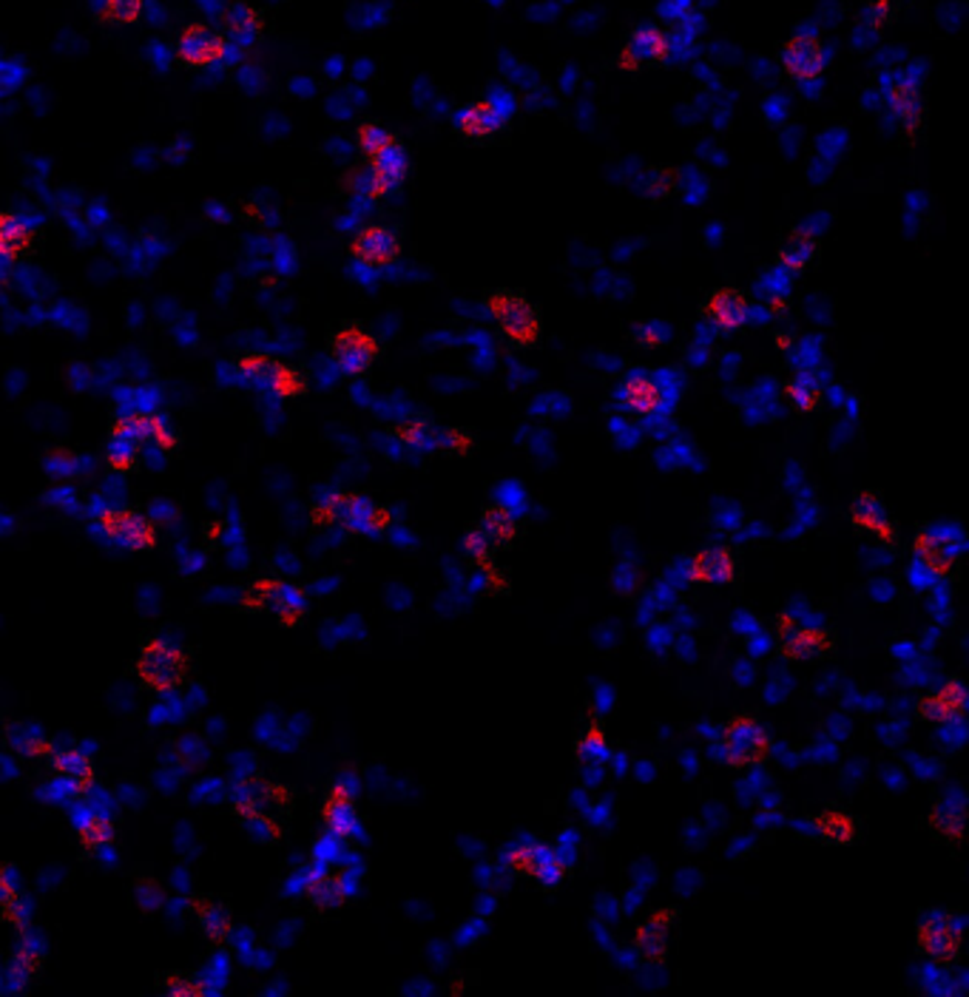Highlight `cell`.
Instances as JSON below:
<instances>
[{"label": "cell", "instance_id": "cell-1", "mask_svg": "<svg viewBox=\"0 0 969 997\" xmlns=\"http://www.w3.org/2000/svg\"><path fill=\"white\" fill-rule=\"evenodd\" d=\"M486 310L498 321L504 339L515 347H535L544 336V321L537 307L526 296L512 294V290H495L486 299Z\"/></svg>", "mask_w": 969, "mask_h": 997}, {"label": "cell", "instance_id": "cell-2", "mask_svg": "<svg viewBox=\"0 0 969 997\" xmlns=\"http://www.w3.org/2000/svg\"><path fill=\"white\" fill-rule=\"evenodd\" d=\"M188 668H190V659L177 643H171V639L163 637H151L145 639L143 648H140V659H137V674L148 688L159 693H168L174 688L183 685V679L188 677Z\"/></svg>", "mask_w": 969, "mask_h": 997}, {"label": "cell", "instance_id": "cell-3", "mask_svg": "<svg viewBox=\"0 0 969 997\" xmlns=\"http://www.w3.org/2000/svg\"><path fill=\"white\" fill-rule=\"evenodd\" d=\"M236 376L245 384H254L259 390L270 392L276 398H296L308 390V381L296 367L274 359L268 352H245L236 359Z\"/></svg>", "mask_w": 969, "mask_h": 997}, {"label": "cell", "instance_id": "cell-4", "mask_svg": "<svg viewBox=\"0 0 969 997\" xmlns=\"http://www.w3.org/2000/svg\"><path fill=\"white\" fill-rule=\"evenodd\" d=\"M916 946L938 964H956L963 952L961 921L947 909H930L916 921Z\"/></svg>", "mask_w": 969, "mask_h": 997}, {"label": "cell", "instance_id": "cell-5", "mask_svg": "<svg viewBox=\"0 0 969 997\" xmlns=\"http://www.w3.org/2000/svg\"><path fill=\"white\" fill-rule=\"evenodd\" d=\"M722 759L734 768H751V764L765 762L771 753V737L753 717H734L728 719L722 728Z\"/></svg>", "mask_w": 969, "mask_h": 997}, {"label": "cell", "instance_id": "cell-6", "mask_svg": "<svg viewBox=\"0 0 969 997\" xmlns=\"http://www.w3.org/2000/svg\"><path fill=\"white\" fill-rule=\"evenodd\" d=\"M379 341H375L373 332L368 327L353 325H341L339 330L333 332V339H330V356H333L336 367H339L344 376H364V372L373 367V361L379 359Z\"/></svg>", "mask_w": 969, "mask_h": 997}, {"label": "cell", "instance_id": "cell-7", "mask_svg": "<svg viewBox=\"0 0 969 997\" xmlns=\"http://www.w3.org/2000/svg\"><path fill=\"white\" fill-rule=\"evenodd\" d=\"M97 526L105 537L123 548H151L157 543V528L137 508H103L97 515Z\"/></svg>", "mask_w": 969, "mask_h": 997}, {"label": "cell", "instance_id": "cell-8", "mask_svg": "<svg viewBox=\"0 0 969 997\" xmlns=\"http://www.w3.org/2000/svg\"><path fill=\"white\" fill-rule=\"evenodd\" d=\"M228 58V40L203 23H190L177 38V60L185 69H210Z\"/></svg>", "mask_w": 969, "mask_h": 997}, {"label": "cell", "instance_id": "cell-9", "mask_svg": "<svg viewBox=\"0 0 969 997\" xmlns=\"http://www.w3.org/2000/svg\"><path fill=\"white\" fill-rule=\"evenodd\" d=\"M506 864H509L515 873L526 875V878H535L546 886V890H555L560 881L566 878V864L557 859L555 850L537 844V841H524L518 847H512L506 855Z\"/></svg>", "mask_w": 969, "mask_h": 997}, {"label": "cell", "instance_id": "cell-10", "mask_svg": "<svg viewBox=\"0 0 969 997\" xmlns=\"http://www.w3.org/2000/svg\"><path fill=\"white\" fill-rule=\"evenodd\" d=\"M833 651V637L825 628L802 626L796 619H780V654L793 659V662H807V659H822Z\"/></svg>", "mask_w": 969, "mask_h": 997}, {"label": "cell", "instance_id": "cell-11", "mask_svg": "<svg viewBox=\"0 0 969 997\" xmlns=\"http://www.w3.org/2000/svg\"><path fill=\"white\" fill-rule=\"evenodd\" d=\"M112 435L128 438L134 443H151L157 450L171 452L177 450V432L157 412H132V415H120L112 424Z\"/></svg>", "mask_w": 969, "mask_h": 997}, {"label": "cell", "instance_id": "cell-12", "mask_svg": "<svg viewBox=\"0 0 969 997\" xmlns=\"http://www.w3.org/2000/svg\"><path fill=\"white\" fill-rule=\"evenodd\" d=\"M350 254L368 268H386L401 254V239L386 225H364L350 241Z\"/></svg>", "mask_w": 969, "mask_h": 997}, {"label": "cell", "instance_id": "cell-13", "mask_svg": "<svg viewBox=\"0 0 969 997\" xmlns=\"http://www.w3.org/2000/svg\"><path fill=\"white\" fill-rule=\"evenodd\" d=\"M782 69L791 74L793 80L807 83V80H816L825 72V47L816 34H793L782 47Z\"/></svg>", "mask_w": 969, "mask_h": 997}, {"label": "cell", "instance_id": "cell-14", "mask_svg": "<svg viewBox=\"0 0 969 997\" xmlns=\"http://www.w3.org/2000/svg\"><path fill=\"white\" fill-rule=\"evenodd\" d=\"M393 523V512L381 503H373L370 497L364 495H353L348 492V501H344V508H341V521L339 526L350 528L355 535H384L386 528Z\"/></svg>", "mask_w": 969, "mask_h": 997}, {"label": "cell", "instance_id": "cell-15", "mask_svg": "<svg viewBox=\"0 0 969 997\" xmlns=\"http://www.w3.org/2000/svg\"><path fill=\"white\" fill-rule=\"evenodd\" d=\"M674 921H677L674 906H662V909H657L651 918H646L637 926L631 944H635V952L646 960V964H657V960L666 958V952H669V933L671 926H674Z\"/></svg>", "mask_w": 969, "mask_h": 997}, {"label": "cell", "instance_id": "cell-16", "mask_svg": "<svg viewBox=\"0 0 969 997\" xmlns=\"http://www.w3.org/2000/svg\"><path fill=\"white\" fill-rule=\"evenodd\" d=\"M967 688L958 677L947 679L941 688H936L932 693L918 702V717L924 722H936V724H947V722H956L958 717H963L967 711Z\"/></svg>", "mask_w": 969, "mask_h": 997}, {"label": "cell", "instance_id": "cell-17", "mask_svg": "<svg viewBox=\"0 0 969 997\" xmlns=\"http://www.w3.org/2000/svg\"><path fill=\"white\" fill-rule=\"evenodd\" d=\"M669 34L662 32V29L640 27L631 32L629 43L622 49L620 65L635 72V69H642V65L662 63V60L669 58Z\"/></svg>", "mask_w": 969, "mask_h": 997}, {"label": "cell", "instance_id": "cell-18", "mask_svg": "<svg viewBox=\"0 0 969 997\" xmlns=\"http://www.w3.org/2000/svg\"><path fill=\"white\" fill-rule=\"evenodd\" d=\"M688 577L694 583H708V586H725L734 583L736 561L731 548L725 546H705L691 557L688 563Z\"/></svg>", "mask_w": 969, "mask_h": 997}, {"label": "cell", "instance_id": "cell-19", "mask_svg": "<svg viewBox=\"0 0 969 997\" xmlns=\"http://www.w3.org/2000/svg\"><path fill=\"white\" fill-rule=\"evenodd\" d=\"M851 521L856 523L858 528H865V532L876 535L878 541H885V543L896 541V526H893L890 515H887L885 501H882L876 492L862 490L853 495Z\"/></svg>", "mask_w": 969, "mask_h": 997}, {"label": "cell", "instance_id": "cell-20", "mask_svg": "<svg viewBox=\"0 0 969 997\" xmlns=\"http://www.w3.org/2000/svg\"><path fill=\"white\" fill-rule=\"evenodd\" d=\"M353 784L350 782H336L328 793V802L321 808L324 815V824L333 835L339 839H353L355 830H359V815L353 808Z\"/></svg>", "mask_w": 969, "mask_h": 997}, {"label": "cell", "instance_id": "cell-21", "mask_svg": "<svg viewBox=\"0 0 969 997\" xmlns=\"http://www.w3.org/2000/svg\"><path fill=\"white\" fill-rule=\"evenodd\" d=\"M256 594H259V603L279 614V619L288 626L299 623L305 617V608H308L305 592L282 580H262L256 586Z\"/></svg>", "mask_w": 969, "mask_h": 997}, {"label": "cell", "instance_id": "cell-22", "mask_svg": "<svg viewBox=\"0 0 969 997\" xmlns=\"http://www.w3.org/2000/svg\"><path fill=\"white\" fill-rule=\"evenodd\" d=\"M705 316L714 321V327H720V330L734 332L748 325L751 305H748L745 294H740L734 287H725V290L711 294V299L705 301Z\"/></svg>", "mask_w": 969, "mask_h": 997}, {"label": "cell", "instance_id": "cell-23", "mask_svg": "<svg viewBox=\"0 0 969 997\" xmlns=\"http://www.w3.org/2000/svg\"><path fill=\"white\" fill-rule=\"evenodd\" d=\"M913 548H916L918 561L930 568L936 577H947V574H952V568H956V563H958V548L952 546V543L947 541L944 535L930 532V528H927V532H918L916 541H913Z\"/></svg>", "mask_w": 969, "mask_h": 997}, {"label": "cell", "instance_id": "cell-24", "mask_svg": "<svg viewBox=\"0 0 969 997\" xmlns=\"http://www.w3.org/2000/svg\"><path fill=\"white\" fill-rule=\"evenodd\" d=\"M225 29H228V38L234 40L236 47H254L265 32V14L239 0L225 14Z\"/></svg>", "mask_w": 969, "mask_h": 997}, {"label": "cell", "instance_id": "cell-25", "mask_svg": "<svg viewBox=\"0 0 969 997\" xmlns=\"http://www.w3.org/2000/svg\"><path fill=\"white\" fill-rule=\"evenodd\" d=\"M501 125H504L501 111L495 109L492 103H486V100L466 105L458 117H455V129H458V134H464V137H470V140L492 137V134H495Z\"/></svg>", "mask_w": 969, "mask_h": 997}, {"label": "cell", "instance_id": "cell-26", "mask_svg": "<svg viewBox=\"0 0 969 997\" xmlns=\"http://www.w3.org/2000/svg\"><path fill=\"white\" fill-rule=\"evenodd\" d=\"M620 401L626 410L637 412V415H654L662 407V390L649 376H631L622 381Z\"/></svg>", "mask_w": 969, "mask_h": 997}, {"label": "cell", "instance_id": "cell-27", "mask_svg": "<svg viewBox=\"0 0 969 997\" xmlns=\"http://www.w3.org/2000/svg\"><path fill=\"white\" fill-rule=\"evenodd\" d=\"M34 248V230L20 216L0 210V259L18 261Z\"/></svg>", "mask_w": 969, "mask_h": 997}, {"label": "cell", "instance_id": "cell-28", "mask_svg": "<svg viewBox=\"0 0 969 997\" xmlns=\"http://www.w3.org/2000/svg\"><path fill=\"white\" fill-rule=\"evenodd\" d=\"M930 830L944 841H961L967 833V810L961 799H941L930 810Z\"/></svg>", "mask_w": 969, "mask_h": 997}, {"label": "cell", "instance_id": "cell-29", "mask_svg": "<svg viewBox=\"0 0 969 997\" xmlns=\"http://www.w3.org/2000/svg\"><path fill=\"white\" fill-rule=\"evenodd\" d=\"M478 528L484 532L486 537H489L492 546L495 548L509 546V543L518 541V535H520L518 517L512 515L506 506H501V503H495V506H486L484 512H481Z\"/></svg>", "mask_w": 969, "mask_h": 997}, {"label": "cell", "instance_id": "cell-30", "mask_svg": "<svg viewBox=\"0 0 969 997\" xmlns=\"http://www.w3.org/2000/svg\"><path fill=\"white\" fill-rule=\"evenodd\" d=\"M887 105H890L896 120L907 131H916L921 125V94H918V89L913 83H904V80L893 83L887 89Z\"/></svg>", "mask_w": 969, "mask_h": 997}, {"label": "cell", "instance_id": "cell-31", "mask_svg": "<svg viewBox=\"0 0 969 997\" xmlns=\"http://www.w3.org/2000/svg\"><path fill=\"white\" fill-rule=\"evenodd\" d=\"M813 830H816V835H819L822 841H827V844H838V847L853 844V839H856V824H853V819L845 813V810H836V808L822 810V813L813 819Z\"/></svg>", "mask_w": 969, "mask_h": 997}, {"label": "cell", "instance_id": "cell-32", "mask_svg": "<svg viewBox=\"0 0 969 997\" xmlns=\"http://www.w3.org/2000/svg\"><path fill=\"white\" fill-rule=\"evenodd\" d=\"M52 768L58 770L63 779H69L72 784L78 788H89L94 779V764L92 759L85 757L83 750L78 748H63V750H54L52 753Z\"/></svg>", "mask_w": 969, "mask_h": 997}, {"label": "cell", "instance_id": "cell-33", "mask_svg": "<svg viewBox=\"0 0 969 997\" xmlns=\"http://www.w3.org/2000/svg\"><path fill=\"white\" fill-rule=\"evenodd\" d=\"M441 426H435L430 418H413V421H406L395 430V438L401 443H406L410 450H421V452H435L441 450Z\"/></svg>", "mask_w": 969, "mask_h": 997}, {"label": "cell", "instance_id": "cell-34", "mask_svg": "<svg viewBox=\"0 0 969 997\" xmlns=\"http://www.w3.org/2000/svg\"><path fill=\"white\" fill-rule=\"evenodd\" d=\"M819 256V241L813 239L811 234H793L791 239L782 245L780 250V265L782 268L793 270V274H800L805 270L807 265H813V259Z\"/></svg>", "mask_w": 969, "mask_h": 997}, {"label": "cell", "instance_id": "cell-35", "mask_svg": "<svg viewBox=\"0 0 969 997\" xmlns=\"http://www.w3.org/2000/svg\"><path fill=\"white\" fill-rule=\"evenodd\" d=\"M787 398H791V404L796 407L800 412H813L819 410L822 404V384L816 376L811 372H796L791 381L785 384Z\"/></svg>", "mask_w": 969, "mask_h": 997}, {"label": "cell", "instance_id": "cell-36", "mask_svg": "<svg viewBox=\"0 0 969 997\" xmlns=\"http://www.w3.org/2000/svg\"><path fill=\"white\" fill-rule=\"evenodd\" d=\"M78 833H80V841H83L85 847L100 850V847H105L109 841H112L114 828H112V822L105 819V815L94 813V810H85V813H80V819H78Z\"/></svg>", "mask_w": 969, "mask_h": 997}, {"label": "cell", "instance_id": "cell-37", "mask_svg": "<svg viewBox=\"0 0 969 997\" xmlns=\"http://www.w3.org/2000/svg\"><path fill=\"white\" fill-rule=\"evenodd\" d=\"M344 501H348V492L341 490H328L316 495L313 506H310V517H313L319 526H330V523H339L341 521V508H344Z\"/></svg>", "mask_w": 969, "mask_h": 997}, {"label": "cell", "instance_id": "cell-38", "mask_svg": "<svg viewBox=\"0 0 969 997\" xmlns=\"http://www.w3.org/2000/svg\"><path fill=\"white\" fill-rule=\"evenodd\" d=\"M105 458H109V466H112V470L132 472L134 466H137L140 443L128 441V438L112 435V441H109V450H105Z\"/></svg>", "mask_w": 969, "mask_h": 997}, {"label": "cell", "instance_id": "cell-39", "mask_svg": "<svg viewBox=\"0 0 969 997\" xmlns=\"http://www.w3.org/2000/svg\"><path fill=\"white\" fill-rule=\"evenodd\" d=\"M145 0H103L100 20L105 23H137L143 18Z\"/></svg>", "mask_w": 969, "mask_h": 997}, {"label": "cell", "instance_id": "cell-40", "mask_svg": "<svg viewBox=\"0 0 969 997\" xmlns=\"http://www.w3.org/2000/svg\"><path fill=\"white\" fill-rule=\"evenodd\" d=\"M395 140L399 137H395L393 131L381 129V125L375 123H361L359 129H355V143H359V148L364 151L368 157H375L379 151H384L386 145H393Z\"/></svg>", "mask_w": 969, "mask_h": 997}, {"label": "cell", "instance_id": "cell-41", "mask_svg": "<svg viewBox=\"0 0 969 997\" xmlns=\"http://www.w3.org/2000/svg\"><path fill=\"white\" fill-rule=\"evenodd\" d=\"M464 552H466V557L478 563L481 568H486V572H495V566H492V554H495V546H492V541L484 535V532H481L478 526L470 528V532L464 535Z\"/></svg>", "mask_w": 969, "mask_h": 997}, {"label": "cell", "instance_id": "cell-42", "mask_svg": "<svg viewBox=\"0 0 969 997\" xmlns=\"http://www.w3.org/2000/svg\"><path fill=\"white\" fill-rule=\"evenodd\" d=\"M308 895L316 906H336L344 901V886L339 878H328V875H319L308 884Z\"/></svg>", "mask_w": 969, "mask_h": 997}, {"label": "cell", "instance_id": "cell-43", "mask_svg": "<svg viewBox=\"0 0 969 997\" xmlns=\"http://www.w3.org/2000/svg\"><path fill=\"white\" fill-rule=\"evenodd\" d=\"M199 926L205 929V935L223 941L230 933V915L225 913V906L203 904L199 906Z\"/></svg>", "mask_w": 969, "mask_h": 997}, {"label": "cell", "instance_id": "cell-44", "mask_svg": "<svg viewBox=\"0 0 969 997\" xmlns=\"http://www.w3.org/2000/svg\"><path fill=\"white\" fill-rule=\"evenodd\" d=\"M577 753L584 759H595V762H602V759L609 757V744H606V737H602L597 724H591L586 730V737L577 742Z\"/></svg>", "mask_w": 969, "mask_h": 997}, {"label": "cell", "instance_id": "cell-45", "mask_svg": "<svg viewBox=\"0 0 969 997\" xmlns=\"http://www.w3.org/2000/svg\"><path fill=\"white\" fill-rule=\"evenodd\" d=\"M165 989H168L171 995H199V991H203V989H199V986L188 984V980H179V984H177V980H174V978L168 980V986H165Z\"/></svg>", "mask_w": 969, "mask_h": 997}]
</instances>
